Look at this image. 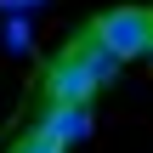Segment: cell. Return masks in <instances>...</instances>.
Masks as SVG:
<instances>
[{
  "instance_id": "6da1fadb",
  "label": "cell",
  "mask_w": 153,
  "mask_h": 153,
  "mask_svg": "<svg viewBox=\"0 0 153 153\" xmlns=\"http://www.w3.org/2000/svg\"><path fill=\"white\" fill-rule=\"evenodd\" d=\"M85 34L97 45H108L119 62H136V57H148V45H153V11L148 6H108Z\"/></svg>"
},
{
  "instance_id": "7a4b0ae2",
  "label": "cell",
  "mask_w": 153,
  "mask_h": 153,
  "mask_svg": "<svg viewBox=\"0 0 153 153\" xmlns=\"http://www.w3.org/2000/svg\"><path fill=\"white\" fill-rule=\"evenodd\" d=\"M97 91H102V79L91 74V62L79 57V45H62L45 62V102H57V108H91Z\"/></svg>"
},
{
  "instance_id": "3957f363",
  "label": "cell",
  "mask_w": 153,
  "mask_h": 153,
  "mask_svg": "<svg viewBox=\"0 0 153 153\" xmlns=\"http://www.w3.org/2000/svg\"><path fill=\"white\" fill-rule=\"evenodd\" d=\"M34 131L68 153V148H79V142L91 136V108H57V102H45V114H40Z\"/></svg>"
},
{
  "instance_id": "277c9868",
  "label": "cell",
  "mask_w": 153,
  "mask_h": 153,
  "mask_svg": "<svg viewBox=\"0 0 153 153\" xmlns=\"http://www.w3.org/2000/svg\"><path fill=\"white\" fill-rule=\"evenodd\" d=\"M74 45H79V57H85V62H91V74H97V79H102V85H108V79H114V74H119V68H125V62H119V57H114V51H108V45H97V40H91V34H79V40H74Z\"/></svg>"
},
{
  "instance_id": "5b68a950",
  "label": "cell",
  "mask_w": 153,
  "mask_h": 153,
  "mask_svg": "<svg viewBox=\"0 0 153 153\" xmlns=\"http://www.w3.org/2000/svg\"><path fill=\"white\" fill-rule=\"evenodd\" d=\"M0 45H6L11 57H28V51H34V17H6V23H0Z\"/></svg>"
},
{
  "instance_id": "8992f818",
  "label": "cell",
  "mask_w": 153,
  "mask_h": 153,
  "mask_svg": "<svg viewBox=\"0 0 153 153\" xmlns=\"http://www.w3.org/2000/svg\"><path fill=\"white\" fill-rule=\"evenodd\" d=\"M11 153H62V148H57V142H45L40 131H28V136H23V142H17Z\"/></svg>"
},
{
  "instance_id": "52a82bcc",
  "label": "cell",
  "mask_w": 153,
  "mask_h": 153,
  "mask_svg": "<svg viewBox=\"0 0 153 153\" xmlns=\"http://www.w3.org/2000/svg\"><path fill=\"white\" fill-rule=\"evenodd\" d=\"M45 0H0V17H34Z\"/></svg>"
},
{
  "instance_id": "ba28073f",
  "label": "cell",
  "mask_w": 153,
  "mask_h": 153,
  "mask_svg": "<svg viewBox=\"0 0 153 153\" xmlns=\"http://www.w3.org/2000/svg\"><path fill=\"white\" fill-rule=\"evenodd\" d=\"M148 57H153V45H148Z\"/></svg>"
}]
</instances>
